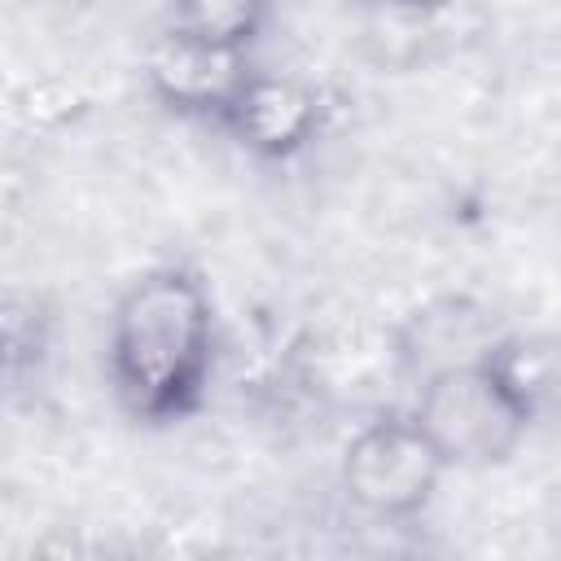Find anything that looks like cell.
I'll return each mask as SVG.
<instances>
[{
    "label": "cell",
    "mask_w": 561,
    "mask_h": 561,
    "mask_svg": "<svg viewBox=\"0 0 561 561\" xmlns=\"http://www.w3.org/2000/svg\"><path fill=\"white\" fill-rule=\"evenodd\" d=\"M504 329L495 324V311L469 294H443L425 307H416L403 324H394L390 333V355L399 377H408L412 386H421L425 377L456 368V364H473L491 351V342Z\"/></svg>",
    "instance_id": "6"
},
{
    "label": "cell",
    "mask_w": 561,
    "mask_h": 561,
    "mask_svg": "<svg viewBox=\"0 0 561 561\" xmlns=\"http://www.w3.org/2000/svg\"><path fill=\"white\" fill-rule=\"evenodd\" d=\"M447 460L412 412H377L342 447V491L377 522H412L438 495Z\"/></svg>",
    "instance_id": "3"
},
{
    "label": "cell",
    "mask_w": 561,
    "mask_h": 561,
    "mask_svg": "<svg viewBox=\"0 0 561 561\" xmlns=\"http://www.w3.org/2000/svg\"><path fill=\"white\" fill-rule=\"evenodd\" d=\"M272 4L276 0H167V26L250 53V44L272 18Z\"/></svg>",
    "instance_id": "8"
},
{
    "label": "cell",
    "mask_w": 561,
    "mask_h": 561,
    "mask_svg": "<svg viewBox=\"0 0 561 561\" xmlns=\"http://www.w3.org/2000/svg\"><path fill=\"white\" fill-rule=\"evenodd\" d=\"M482 364L513 394V403L539 421L561 408V337L548 333H500Z\"/></svg>",
    "instance_id": "7"
},
{
    "label": "cell",
    "mask_w": 561,
    "mask_h": 561,
    "mask_svg": "<svg viewBox=\"0 0 561 561\" xmlns=\"http://www.w3.org/2000/svg\"><path fill=\"white\" fill-rule=\"evenodd\" d=\"M368 9H390V13H412V18H438L456 9L460 0H364Z\"/></svg>",
    "instance_id": "10"
},
{
    "label": "cell",
    "mask_w": 561,
    "mask_h": 561,
    "mask_svg": "<svg viewBox=\"0 0 561 561\" xmlns=\"http://www.w3.org/2000/svg\"><path fill=\"white\" fill-rule=\"evenodd\" d=\"M412 416L421 421L447 469L504 465L535 425L482 359L425 377L416 386Z\"/></svg>",
    "instance_id": "2"
},
{
    "label": "cell",
    "mask_w": 561,
    "mask_h": 561,
    "mask_svg": "<svg viewBox=\"0 0 561 561\" xmlns=\"http://www.w3.org/2000/svg\"><path fill=\"white\" fill-rule=\"evenodd\" d=\"M254 70L259 66L250 61L245 48H224L171 26H162L145 53L149 96L180 118H197L215 127L224 123V114L232 110V101L241 96Z\"/></svg>",
    "instance_id": "4"
},
{
    "label": "cell",
    "mask_w": 561,
    "mask_h": 561,
    "mask_svg": "<svg viewBox=\"0 0 561 561\" xmlns=\"http://www.w3.org/2000/svg\"><path fill=\"white\" fill-rule=\"evenodd\" d=\"M53 346V307L39 289H9L4 298V373L18 386L35 377Z\"/></svg>",
    "instance_id": "9"
},
{
    "label": "cell",
    "mask_w": 561,
    "mask_h": 561,
    "mask_svg": "<svg viewBox=\"0 0 561 561\" xmlns=\"http://www.w3.org/2000/svg\"><path fill=\"white\" fill-rule=\"evenodd\" d=\"M219 351L215 298L188 263H158L127 280L110 307L105 381L131 425L188 421L210 390Z\"/></svg>",
    "instance_id": "1"
},
{
    "label": "cell",
    "mask_w": 561,
    "mask_h": 561,
    "mask_svg": "<svg viewBox=\"0 0 561 561\" xmlns=\"http://www.w3.org/2000/svg\"><path fill=\"white\" fill-rule=\"evenodd\" d=\"M324 118H329V105L316 83L280 70H254L219 127L254 158L285 162V158H298L307 145H316V136L324 131Z\"/></svg>",
    "instance_id": "5"
}]
</instances>
